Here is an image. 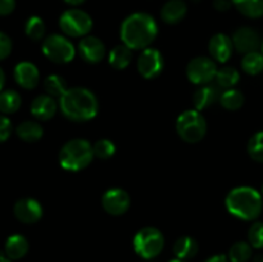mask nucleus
Segmentation results:
<instances>
[{"instance_id": "nucleus-1", "label": "nucleus", "mask_w": 263, "mask_h": 262, "mask_svg": "<svg viewBox=\"0 0 263 262\" xmlns=\"http://www.w3.org/2000/svg\"><path fill=\"white\" fill-rule=\"evenodd\" d=\"M121 40L133 50L149 48L158 35L156 20L148 13L138 12L130 14L121 25Z\"/></svg>"}, {"instance_id": "nucleus-2", "label": "nucleus", "mask_w": 263, "mask_h": 262, "mask_svg": "<svg viewBox=\"0 0 263 262\" xmlns=\"http://www.w3.org/2000/svg\"><path fill=\"white\" fill-rule=\"evenodd\" d=\"M62 113L74 122H85L92 120L99 110L98 98L86 87H72L59 99Z\"/></svg>"}, {"instance_id": "nucleus-3", "label": "nucleus", "mask_w": 263, "mask_h": 262, "mask_svg": "<svg viewBox=\"0 0 263 262\" xmlns=\"http://www.w3.org/2000/svg\"><path fill=\"white\" fill-rule=\"evenodd\" d=\"M225 205L235 217L253 221L262 213L263 195L251 186H238L229 192Z\"/></svg>"}, {"instance_id": "nucleus-4", "label": "nucleus", "mask_w": 263, "mask_h": 262, "mask_svg": "<svg viewBox=\"0 0 263 262\" xmlns=\"http://www.w3.org/2000/svg\"><path fill=\"white\" fill-rule=\"evenodd\" d=\"M92 158V145L85 139H72L59 152V163L67 171H81L91 163Z\"/></svg>"}, {"instance_id": "nucleus-5", "label": "nucleus", "mask_w": 263, "mask_h": 262, "mask_svg": "<svg viewBox=\"0 0 263 262\" xmlns=\"http://www.w3.org/2000/svg\"><path fill=\"white\" fill-rule=\"evenodd\" d=\"M176 131L182 140L194 144L205 136L207 122L198 109L185 110L177 117Z\"/></svg>"}, {"instance_id": "nucleus-6", "label": "nucleus", "mask_w": 263, "mask_h": 262, "mask_svg": "<svg viewBox=\"0 0 263 262\" xmlns=\"http://www.w3.org/2000/svg\"><path fill=\"white\" fill-rule=\"evenodd\" d=\"M164 247L163 234L153 226L140 229L134 238V249L144 259L156 258Z\"/></svg>"}, {"instance_id": "nucleus-7", "label": "nucleus", "mask_w": 263, "mask_h": 262, "mask_svg": "<svg viewBox=\"0 0 263 262\" xmlns=\"http://www.w3.org/2000/svg\"><path fill=\"white\" fill-rule=\"evenodd\" d=\"M43 53L50 62L64 64L71 62L76 55L73 44L66 36L53 33L43 41Z\"/></svg>"}, {"instance_id": "nucleus-8", "label": "nucleus", "mask_w": 263, "mask_h": 262, "mask_svg": "<svg viewBox=\"0 0 263 262\" xmlns=\"http://www.w3.org/2000/svg\"><path fill=\"white\" fill-rule=\"evenodd\" d=\"M61 30L71 38H85L92 28V20L81 9H68L59 18Z\"/></svg>"}, {"instance_id": "nucleus-9", "label": "nucleus", "mask_w": 263, "mask_h": 262, "mask_svg": "<svg viewBox=\"0 0 263 262\" xmlns=\"http://www.w3.org/2000/svg\"><path fill=\"white\" fill-rule=\"evenodd\" d=\"M217 66L215 61L208 57H197L192 59L186 66V76L192 84L207 85L216 79Z\"/></svg>"}, {"instance_id": "nucleus-10", "label": "nucleus", "mask_w": 263, "mask_h": 262, "mask_svg": "<svg viewBox=\"0 0 263 262\" xmlns=\"http://www.w3.org/2000/svg\"><path fill=\"white\" fill-rule=\"evenodd\" d=\"M138 71L144 79L152 80L162 73L164 67L163 57L161 51L154 48H146L140 53L138 58Z\"/></svg>"}, {"instance_id": "nucleus-11", "label": "nucleus", "mask_w": 263, "mask_h": 262, "mask_svg": "<svg viewBox=\"0 0 263 262\" xmlns=\"http://www.w3.org/2000/svg\"><path fill=\"white\" fill-rule=\"evenodd\" d=\"M131 198L126 190L113 188L107 190L102 197V205L107 213L112 216H121L130 208Z\"/></svg>"}, {"instance_id": "nucleus-12", "label": "nucleus", "mask_w": 263, "mask_h": 262, "mask_svg": "<svg viewBox=\"0 0 263 262\" xmlns=\"http://www.w3.org/2000/svg\"><path fill=\"white\" fill-rule=\"evenodd\" d=\"M15 218L23 223H35L43 217V207L40 202L33 198H22L17 200L13 208Z\"/></svg>"}, {"instance_id": "nucleus-13", "label": "nucleus", "mask_w": 263, "mask_h": 262, "mask_svg": "<svg viewBox=\"0 0 263 262\" xmlns=\"http://www.w3.org/2000/svg\"><path fill=\"white\" fill-rule=\"evenodd\" d=\"M234 48L241 54L257 51L261 46V36L254 28L240 27L233 35Z\"/></svg>"}, {"instance_id": "nucleus-14", "label": "nucleus", "mask_w": 263, "mask_h": 262, "mask_svg": "<svg viewBox=\"0 0 263 262\" xmlns=\"http://www.w3.org/2000/svg\"><path fill=\"white\" fill-rule=\"evenodd\" d=\"M79 54L87 63H99L104 59L105 45L95 36H85L79 43Z\"/></svg>"}, {"instance_id": "nucleus-15", "label": "nucleus", "mask_w": 263, "mask_h": 262, "mask_svg": "<svg viewBox=\"0 0 263 262\" xmlns=\"http://www.w3.org/2000/svg\"><path fill=\"white\" fill-rule=\"evenodd\" d=\"M208 50H210L212 59L220 62V63H226L233 55V39H230L225 33H217L211 38Z\"/></svg>"}, {"instance_id": "nucleus-16", "label": "nucleus", "mask_w": 263, "mask_h": 262, "mask_svg": "<svg viewBox=\"0 0 263 262\" xmlns=\"http://www.w3.org/2000/svg\"><path fill=\"white\" fill-rule=\"evenodd\" d=\"M14 80L23 89H35L40 80L37 67L31 62H21L14 68Z\"/></svg>"}, {"instance_id": "nucleus-17", "label": "nucleus", "mask_w": 263, "mask_h": 262, "mask_svg": "<svg viewBox=\"0 0 263 262\" xmlns=\"http://www.w3.org/2000/svg\"><path fill=\"white\" fill-rule=\"evenodd\" d=\"M58 109V103L55 98L50 95H39L31 103V113L36 120L48 121L54 117Z\"/></svg>"}, {"instance_id": "nucleus-18", "label": "nucleus", "mask_w": 263, "mask_h": 262, "mask_svg": "<svg viewBox=\"0 0 263 262\" xmlns=\"http://www.w3.org/2000/svg\"><path fill=\"white\" fill-rule=\"evenodd\" d=\"M221 92L218 90V86H213V85H202L197 91L193 95V102H194L195 108L198 110L205 109V108L211 107L215 104L217 100H220Z\"/></svg>"}, {"instance_id": "nucleus-19", "label": "nucleus", "mask_w": 263, "mask_h": 262, "mask_svg": "<svg viewBox=\"0 0 263 262\" xmlns=\"http://www.w3.org/2000/svg\"><path fill=\"white\" fill-rule=\"evenodd\" d=\"M187 12V7L182 0H168L162 7L161 17L168 25H176L181 22Z\"/></svg>"}, {"instance_id": "nucleus-20", "label": "nucleus", "mask_w": 263, "mask_h": 262, "mask_svg": "<svg viewBox=\"0 0 263 262\" xmlns=\"http://www.w3.org/2000/svg\"><path fill=\"white\" fill-rule=\"evenodd\" d=\"M28 247L30 246H28V241L25 236L14 234V235H10L5 241L4 253L8 258L15 261V259H21L27 254Z\"/></svg>"}, {"instance_id": "nucleus-21", "label": "nucleus", "mask_w": 263, "mask_h": 262, "mask_svg": "<svg viewBox=\"0 0 263 262\" xmlns=\"http://www.w3.org/2000/svg\"><path fill=\"white\" fill-rule=\"evenodd\" d=\"M198 251H199V244L192 236H180L174 244V253L176 258L184 259V261L197 256Z\"/></svg>"}, {"instance_id": "nucleus-22", "label": "nucleus", "mask_w": 263, "mask_h": 262, "mask_svg": "<svg viewBox=\"0 0 263 262\" xmlns=\"http://www.w3.org/2000/svg\"><path fill=\"white\" fill-rule=\"evenodd\" d=\"M18 138L26 143H36L43 138V127L36 121H23L15 128Z\"/></svg>"}, {"instance_id": "nucleus-23", "label": "nucleus", "mask_w": 263, "mask_h": 262, "mask_svg": "<svg viewBox=\"0 0 263 262\" xmlns=\"http://www.w3.org/2000/svg\"><path fill=\"white\" fill-rule=\"evenodd\" d=\"M131 59H133L131 49L127 48L125 44L115 46L108 55V62L115 69L127 68L131 63Z\"/></svg>"}, {"instance_id": "nucleus-24", "label": "nucleus", "mask_w": 263, "mask_h": 262, "mask_svg": "<svg viewBox=\"0 0 263 262\" xmlns=\"http://www.w3.org/2000/svg\"><path fill=\"white\" fill-rule=\"evenodd\" d=\"M21 95L15 90H4L0 92V113L12 115L21 107Z\"/></svg>"}, {"instance_id": "nucleus-25", "label": "nucleus", "mask_w": 263, "mask_h": 262, "mask_svg": "<svg viewBox=\"0 0 263 262\" xmlns=\"http://www.w3.org/2000/svg\"><path fill=\"white\" fill-rule=\"evenodd\" d=\"M233 4L248 18H261L263 15V0H233Z\"/></svg>"}, {"instance_id": "nucleus-26", "label": "nucleus", "mask_w": 263, "mask_h": 262, "mask_svg": "<svg viewBox=\"0 0 263 262\" xmlns=\"http://www.w3.org/2000/svg\"><path fill=\"white\" fill-rule=\"evenodd\" d=\"M241 68L251 76L261 73L263 72V54L258 50L244 54V58L241 59Z\"/></svg>"}, {"instance_id": "nucleus-27", "label": "nucleus", "mask_w": 263, "mask_h": 262, "mask_svg": "<svg viewBox=\"0 0 263 262\" xmlns=\"http://www.w3.org/2000/svg\"><path fill=\"white\" fill-rule=\"evenodd\" d=\"M244 95L243 92L236 89H228L223 92H221V97L218 102L221 103L225 109L228 110H238L243 107L244 104Z\"/></svg>"}, {"instance_id": "nucleus-28", "label": "nucleus", "mask_w": 263, "mask_h": 262, "mask_svg": "<svg viewBox=\"0 0 263 262\" xmlns=\"http://www.w3.org/2000/svg\"><path fill=\"white\" fill-rule=\"evenodd\" d=\"M240 80V74L233 67H223V68L218 69L217 74H216V81H217V86L222 87V89H233Z\"/></svg>"}, {"instance_id": "nucleus-29", "label": "nucleus", "mask_w": 263, "mask_h": 262, "mask_svg": "<svg viewBox=\"0 0 263 262\" xmlns=\"http://www.w3.org/2000/svg\"><path fill=\"white\" fill-rule=\"evenodd\" d=\"M44 89H45L48 95L61 99L64 95V92L68 90V87H67V84L63 77L58 76V74H50L44 81Z\"/></svg>"}, {"instance_id": "nucleus-30", "label": "nucleus", "mask_w": 263, "mask_h": 262, "mask_svg": "<svg viewBox=\"0 0 263 262\" xmlns=\"http://www.w3.org/2000/svg\"><path fill=\"white\" fill-rule=\"evenodd\" d=\"M253 247L247 241H238L233 244L229 251V261L230 262H247L252 258Z\"/></svg>"}, {"instance_id": "nucleus-31", "label": "nucleus", "mask_w": 263, "mask_h": 262, "mask_svg": "<svg viewBox=\"0 0 263 262\" xmlns=\"http://www.w3.org/2000/svg\"><path fill=\"white\" fill-rule=\"evenodd\" d=\"M45 23L44 21L41 20L40 17L37 15H32L27 20L25 25V32L31 40L33 41H39V40H43L44 36H45Z\"/></svg>"}, {"instance_id": "nucleus-32", "label": "nucleus", "mask_w": 263, "mask_h": 262, "mask_svg": "<svg viewBox=\"0 0 263 262\" xmlns=\"http://www.w3.org/2000/svg\"><path fill=\"white\" fill-rule=\"evenodd\" d=\"M247 151H248L249 157L253 161L261 162L263 163V131L254 134L248 141L247 145Z\"/></svg>"}, {"instance_id": "nucleus-33", "label": "nucleus", "mask_w": 263, "mask_h": 262, "mask_svg": "<svg viewBox=\"0 0 263 262\" xmlns=\"http://www.w3.org/2000/svg\"><path fill=\"white\" fill-rule=\"evenodd\" d=\"M92 152L94 156L99 159H109L110 157L115 156L116 145L109 139H100L95 141L92 145Z\"/></svg>"}, {"instance_id": "nucleus-34", "label": "nucleus", "mask_w": 263, "mask_h": 262, "mask_svg": "<svg viewBox=\"0 0 263 262\" xmlns=\"http://www.w3.org/2000/svg\"><path fill=\"white\" fill-rule=\"evenodd\" d=\"M248 243L253 248H263V222H254L248 230Z\"/></svg>"}, {"instance_id": "nucleus-35", "label": "nucleus", "mask_w": 263, "mask_h": 262, "mask_svg": "<svg viewBox=\"0 0 263 262\" xmlns=\"http://www.w3.org/2000/svg\"><path fill=\"white\" fill-rule=\"evenodd\" d=\"M12 48L13 44L9 36L0 31V61L9 57V54L12 53Z\"/></svg>"}, {"instance_id": "nucleus-36", "label": "nucleus", "mask_w": 263, "mask_h": 262, "mask_svg": "<svg viewBox=\"0 0 263 262\" xmlns=\"http://www.w3.org/2000/svg\"><path fill=\"white\" fill-rule=\"evenodd\" d=\"M12 134V122L8 117L0 115V143H4Z\"/></svg>"}, {"instance_id": "nucleus-37", "label": "nucleus", "mask_w": 263, "mask_h": 262, "mask_svg": "<svg viewBox=\"0 0 263 262\" xmlns=\"http://www.w3.org/2000/svg\"><path fill=\"white\" fill-rule=\"evenodd\" d=\"M15 9V0H0V15L12 14Z\"/></svg>"}, {"instance_id": "nucleus-38", "label": "nucleus", "mask_w": 263, "mask_h": 262, "mask_svg": "<svg viewBox=\"0 0 263 262\" xmlns=\"http://www.w3.org/2000/svg\"><path fill=\"white\" fill-rule=\"evenodd\" d=\"M233 5V0H213V8L218 12H228Z\"/></svg>"}, {"instance_id": "nucleus-39", "label": "nucleus", "mask_w": 263, "mask_h": 262, "mask_svg": "<svg viewBox=\"0 0 263 262\" xmlns=\"http://www.w3.org/2000/svg\"><path fill=\"white\" fill-rule=\"evenodd\" d=\"M205 262H230V261H229L228 257L223 256V254H217V256H213L211 257V258H208Z\"/></svg>"}, {"instance_id": "nucleus-40", "label": "nucleus", "mask_w": 263, "mask_h": 262, "mask_svg": "<svg viewBox=\"0 0 263 262\" xmlns=\"http://www.w3.org/2000/svg\"><path fill=\"white\" fill-rule=\"evenodd\" d=\"M4 84H5V74H4V71L2 69V67H0V92H2L3 87H4Z\"/></svg>"}, {"instance_id": "nucleus-41", "label": "nucleus", "mask_w": 263, "mask_h": 262, "mask_svg": "<svg viewBox=\"0 0 263 262\" xmlns=\"http://www.w3.org/2000/svg\"><path fill=\"white\" fill-rule=\"evenodd\" d=\"M64 2H66L67 4L73 5V7H77V5H81L82 3H85L86 0H64Z\"/></svg>"}, {"instance_id": "nucleus-42", "label": "nucleus", "mask_w": 263, "mask_h": 262, "mask_svg": "<svg viewBox=\"0 0 263 262\" xmlns=\"http://www.w3.org/2000/svg\"><path fill=\"white\" fill-rule=\"evenodd\" d=\"M0 262H12V259L8 258L7 256H3V254H0Z\"/></svg>"}, {"instance_id": "nucleus-43", "label": "nucleus", "mask_w": 263, "mask_h": 262, "mask_svg": "<svg viewBox=\"0 0 263 262\" xmlns=\"http://www.w3.org/2000/svg\"><path fill=\"white\" fill-rule=\"evenodd\" d=\"M254 262H263V256H257L254 258Z\"/></svg>"}, {"instance_id": "nucleus-44", "label": "nucleus", "mask_w": 263, "mask_h": 262, "mask_svg": "<svg viewBox=\"0 0 263 262\" xmlns=\"http://www.w3.org/2000/svg\"><path fill=\"white\" fill-rule=\"evenodd\" d=\"M170 262H186V261H184V259L176 258V259H171V261H170Z\"/></svg>"}, {"instance_id": "nucleus-45", "label": "nucleus", "mask_w": 263, "mask_h": 262, "mask_svg": "<svg viewBox=\"0 0 263 262\" xmlns=\"http://www.w3.org/2000/svg\"><path fill=\"white\" fill-rule=\"evenodd\" d=\"M262 54H263V43H262Z\"/></svg>"}, {"instance_id": "nucleus-46", "label": "nucleus", "mask_w": 263, "mask_h": 262, "mask_svg": "<svg viewBox=\"0 0 263 262\" xmlns=\"http://www.w3.org/2000/svg\"><path fill=\"white\" fill-rule=\"evenodd\" d=\"M262 195H263V188H262Z\"/></svg>"}]
</instances>
